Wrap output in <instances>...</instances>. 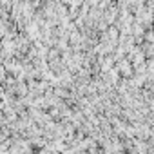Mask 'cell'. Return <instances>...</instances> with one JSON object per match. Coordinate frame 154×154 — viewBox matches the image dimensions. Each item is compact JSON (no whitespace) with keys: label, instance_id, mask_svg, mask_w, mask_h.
Returning <instances> with one entry per match:
<instances>
[{"label":"cell","instance_id":"6da1fadb","mask_svg":"<svg viewBox=\"0 0 154 154\" xmlns=\"http://www.w3.org/2000/svg\"><path fill=\"white\" fill-rule=\"evenodd\" d=\"M116 69H118V71H122L125 76H131V74H132V65H131V62H127V60H122V62H120V65H118Z\"/></svg>","mask_w":154,"mask_h":154}]
</instances>
